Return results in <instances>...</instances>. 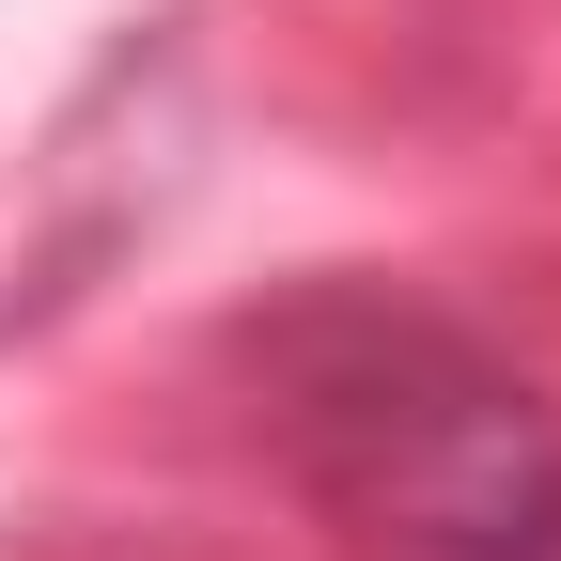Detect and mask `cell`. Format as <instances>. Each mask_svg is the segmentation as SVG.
Instances as JSON below:
<instances>
[{"label": "cell", "instance_id": "cell-1", "mask_svg": "<svg viewBox=\"0 0 561 561\" xmlns=\"http://www.w3.org/2000/svg\"><path fill=\"white\" fill-rule=\"evenodd\" d=\"M250 437L375 561H561V421L437 297L297 280L250 328Z\"/></svg>", "mask_w": 561, "mask_h": 561}]
</instances>
